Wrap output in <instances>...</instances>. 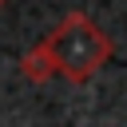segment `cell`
Wrapping results in <instances>:
<instances>
[{
  "label": "cell",
  "instance_id": "cell-1",
  "mask_svg": "<svg viewBox=\"0 0 127 127\" xmlns=\"http://www.w3.org/2000/svg\"><path fill=\"white\" fill-rule=\"evenodd\" d=\"M44 44H48V52H52V60H56V71H60L64 79H71V83L91 79V75L111 60V40H107V32H103L91 16H83V12H67V16L44 36Z\"/></svg>",
  "mask_w": 127,
  "mask_h": 127
},
{
  "label": "cell",
  "instance_id": "cell-2",
  "mask_svg": "<svg viewBox=\"0 0 127 127\" xmlns=\"http://www.w3.org/2000/svg\"><path fill=\"white\" fill-rule=\"evenodd\" d=\"M20 71H24L32 83H44V79L60 75V71H56V60H52V52H48V44H44V40H40L32 52H24V60H20Z\"/></svg>",
  "mask_w": 127,
  "mask_h": 127
},
{
  "label": "cell",
  "instance_id": "cell-3",
  "mask_svg": "<svg viewBox=\"0 0 127 127\" xmlns=\"http://www.w3.org/2000/svg\"><path fill=\"white\" fill-rule=\"evenodd\" d=\"M4 4H8V0H0V8H4Z\"/></svg>",
  "mask_w": 127,
  "mask_h": 127
}]
</instances>
